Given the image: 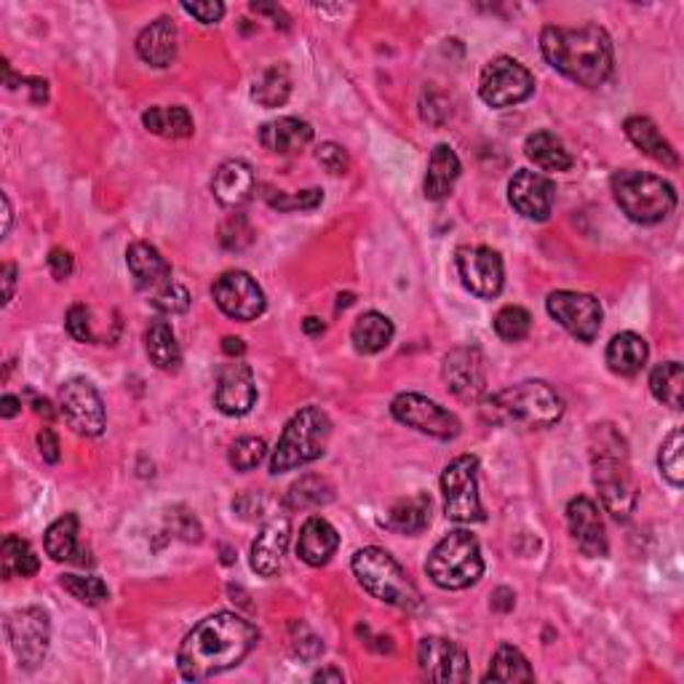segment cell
<instances>
[{
  "label": "cell",
  "instance_id": "33",
  "mask_svg": "<svg viewBox=\"0 0 684 684\" xmlns=\"http://www.w3.org/2000/svg\"><path fill=\"white\" fill-rule=\"evenodd\" d=\"M428 524H431V498L425 492L394 503L385 518V527L399 535H420Z\"/></svg>",
  "mask_w": 684,
  "mask_h": 684
},
{
  "label": "cell",
  "instance_id": "18",
  "mask_svg": "<svg viewBox=\"0 0 684 684\" xmlns=\"http://www.w3.org/2000/svg\"><path fill=\"white\" fill-rule=\"evenodd\" d=\"M420 671L433 682H468L470 665L460 645L444 637H425L418 647Z\"/></svg>",
  "mask_w": 684,
  "mask_h": 684
},
{
  "label": "cell",
  "instance_id": "55",
  "mask_svg": "<svg viewBox=\"0 0 684 684\" xmlns=\"http://www.w3.org/2000/svg\"><path fill=\"white\" fill-rule=\"evenodd\" d=\"M492 607L500 609V613H509V609H513V591H509V589L494 591Z\"/></svg>",
  "mask_w": 684,
  "mask_h": 684
},
{
  "label": "cell",
  "instance_id": "6",
  "mask_svg": "<svg viewBox=\"0 0 684 684\" xmlns=\"http://www.w3.org/2000/svg\"><path fill=\"white\" fill-rule=\"evenodd\" d=\"M613 195L628 219L639 225H658L676 209V191L663 176L623 169L613 174Z\"/></svg>",
  "mask_w": 684,
  "mask_h": 684
},
{
  "label": "cell",
  "instance_id": "24",
  "mask_svg": "<svg viewBox=\"0 0 684 684\" xmlns=\"http://www.w3.org/2000/svg\"><path fill=\"white\" fill-rule=\"evenodd\" d=\"M176 48H180V33L169 16L150 22L137 38L139 59L150 67H169L176 59Z\"/></svg>",
  "mask_w": 684,
  "mask_h": 684
},
{
  "label": "cell",
  "instance_id": "57",
  "mask_svg": "<svg viewBox=\"0 0 684 684\" xmlns=\"http://www.w3.org/2000/svg\"><path fill=\"white\" fill-rule=\"evenodd\" d=\"M30 89H33V102H38V105H43V102L48 100V83L41 81V78H27Z\"/></svg>",
  "mask_w": 684,
  "mask_h": 684
},
{
  "label": "cell",
  "instance_id": "47",
  "mask_svg": "<svg viewBox=\"0 0 684 684\" xmlns=\"http://www.w3.org/2000/svg\"><path fill=\"white\" fill-rule=\"evenodd\" d=\"M267 204L278 212H314L323 204V191L319 187H310V191H299L297 195H286V193H271L267 195Z\"/></svg>",
  "mask_w": 684,
  "mask_h": 684
},
{
  "label": "cell",
  "instance_id": "48",
  "mask_svg": "<svg viewBox=\"0 0 684 684\" xmlns=\"http://www.w3.org/2000/svg\"><path fill=\"white\" fill-rule=\"evenodd\" d=\"M67 332H70L72 340L78 342H91L96 345L100 342V334L94 332V319H91V308L83 303H76L70 310H67V319H65Z\"/></svg>",
  "mask_w": 684,
  "mask_h": 684
},
{
  "label": "cell",
  "instance_id": "11",
  "mask_svg": "<svg viewBox=\"0 0 684 684\" xmlns=\"http://www.w3.org/2000/svg\"><path fill=\"white\" fill-rule=\"evenodd\" d=\"M5 634L22 669H38L52 641V620L43 607H22L9 615Z\"/></svg>",
  "mask_w": 684,
  "mask_h": 684
},
{
  "label": "cell",
  "instance_id": "2",
  "mask_svg": "<svg viewBox=\"0 0 684 684\" xmlns=\"http://www.w3.org/2000/svg\"><path fill=\"white\" fill-rule=\"evenodd\" d=\"M540 52L556 72L583 89H596L615 70L613 38L598 24H580V27L548 24L540 33Z\"/></svg>",
  "mask_w": 684,
  "mask_h": 684
},
{
  "label": "cell",
  "instance_id": "16",
  "mask_svg": "<svg viewBox=\"0 0 684 684\" xmlns=\"http://www.w3.org/2000/svg\"><path fill=\"white\" fill-rule=\"evenodd\" d=\"M442 377L460 401H479L487 394V358L479 347H455L444 356Z\"/></svg>",
  "mask_w": 684,
  "mask_h": 684
},
{
  "label": "cell",
  "instance_id": "8",
  "mask_svg": "<svg viewBox=\"0 0 684 684\" xmlns=\"http://www.w3.org/2000/svg\"><path fill=\"white\" fill-rule=\"evenodd\" d=\"M428 578L444 591H463L479 583L485 575V559L476 535L468 529H455L436 543L425 565Z\"/></svg>",
  "mask_w": 684,
  "mask_h": 684
},
{
  "label": "cell",
  "instance_id": "31",
  "mask_svg": "<svg viewBox=\"0 0 684 684\" xmlns=\"http://www.w3.org/2000/svg\"><path fill=\"white\" fill-rule=\"evenodd\" d=\"M650 347L637 332H620L607 345V366L620 377H637L645 369Z\"/></svg>",
  "mask_w": 684,
  "mask_h": 684
},
{
  "label": "cell",
  "instance_id": "32",
  "mask_svg": "<svg viewBox=\"0 0 684 684\" xmlns=\"http://www.w3.org/2000/svg\"><path fill=\"white\" fill-rule=\"evenodd\" d=\"M524 156L543 171H570L572 163H575L565 142L551 132L529 134L527 142H524Z\"/></svg>",
  "mask_w": 684,
  "mask_h": 684
},
{
  "label": "cell",
  "instance_id": "50",
  "mask_svg": "<svg viewBox=\"0 0 684 684\" xmlns=\"http://www.w3.org/2000/svg\"><path fill=\"white\" fill-rule=\"evenodd\" d=\"M182 11H187L201 24H217L225 16V5L219 0H209V3H182Z\"/></svg>",
  "mask_w": 684,
  "mask_h": 684
},
{
  "label": "cell",
  "instance_id": "26",
  "mask_svg": "<svg viewBox=\"0 0 684 684\" xmlns=\"http://www.w3.org/2000/svg\"><path fill=\"white\" fill-rule=\"evenodd\" d=\"M340 548V535L323 516H310L299 529L297 556L310 567H323Z\"/></svg>",
  "mask_w": 684,
  "mask_h": 684
},
{
  "label": "cell",
  "instance_id": "4",
  "mask_svg": "<svg viewBox=\"0 0 684 684\" xmlns=\"http://www.w3.org/2000/svg\"><path fill=\"white\" fill-rule=\"evenodd\" d=\"M565 414V401L548 383L524 380L500 390L485 401V418L500 425H518L529 431L551 428Z\"/></svg>",
  "mask_w": 684,
  "mask_h": 684
},
{
  "label": "cell",
  "instance_id": "38",
  "mask_svg": "<svg viewBox=\"0 0 684 684\" xmlns=\"http://www.w3.org/2000/svg\"><path fill=\"white\" fill-rule=\"evenodd\" d=\"M535 671L529 669V661L522 656V650H516L513 645H500L494 652L490 671L485 674V682H533Z\"/></svg>",
  "mask_w": 684,
  "mask_h": 684
},
{
  "label": "cell",
  "instance_id": "44",
  "mask_svg": "<svg viewBox=\"0 0 684 684\" xmlns=\"http://www.w3.org/2000/svg\"><path fill=\"white\" fill-rule=\"evenodd\" d=\"M62 589L81 604H89V607H96V604L110 598L105 580L96 575H62Z\"/></svg>",
  "mask_w": 684,
  "mask_h": 684
},
{
  "label": "cell",
  "instance_id": "20",
  "mask_svg": "<svg viewBox=\"0 0 684 684\" xmlns=\"http://www.w3.org/2000/svg\"><path fill=\"white\" fill-rule=\"evenodd\" d=\"M256 401V383L252 366L243 362L225 364L217 377V390H214V404L223 414L230 418H243L252 412Z\"/></svg>",
  "mask_w": 684,
  "mask_h": 684
},
{
  "label": "cell",
  "instance_id": "22",
  "mask_svg": "<svg viewBox=\"0 0 684 684\" xmlns=\"http://www.w3.org/2000/svg\"><path fill=\"white\" fill-rule=\"evenodd\" d=\"M292 537V524L289 518H271L265 527L260 529V535L252 543V570L262 578H273L281 570V561H284L286 548H289Z\"/></svg>",
  "mask_w": 684,
  "mask_h": 684
},
{
  "label": "cell",
  "instance_id": "14",
  "mask_svg": "<svg viewBox=\"0 0 684 684\" xmlns=\"http://www.w3.org/2000/svg\"><path fill=\"white\" fill-rule=\"evenodd\" d=\"M59 409H62L67 425L81 436L96 438L105 433L107 414L102 404L100 390L94 388L86 377H72L59 390Z\"/></svg>",
  "mask_w": 684,
  "mask_h": 684
},
{
  "label": "cell",
  "instance_id": "7",
  "mask_svg": "<svg viewBox=\"0 0 684 684\" xmlns=\"http://www.w3.org/2000/svg\"><path fill=\"white\" fill-rule=\"evenodd\" d=\"M351 567L353 575L358 578L366 594L380 598V602L390 604V607L418 609L423 604V596L414 589L412 580L407 578V572L401 570L399 561L388 551H383V548H362V551H356V556H353Z\"/></svg>",
  "mask_w": 684,
  "mask_h": 684
},
{
  "label": "cell",
  "instance_id": "46",
  "mask_svg": "<svg viewBox=\"0 0 684 684\" xmlns=\"http://www.w3.org/2000/svg\"><path fill=\"white\" fill-rule=\"evenodd\" d=\"M265 455H267V447L262 438L243 436V438H238V442H233V447H230L228 452V460L236 470L247 474V470H254L256 466H260V463L265 460Z\"/></svg>",
  "mask_w": 684,
  "mask_h": 684
},
{
  "label": "cell",
  "instance_id": "45",
  "mask_svg": "<svg viewBox=\"0 0 684 684\" xmlns=\"http://www.w3.org/2000/svg\"><path fill=\"white\" fill-rule=\"evenodd\" d=\"M150 305L167 316H180V314H185L187 308H191V292L171 278L169 284L158 286V289L152 292Z\"/></svg>",
  "mask_w": 684,
  "mask_h": 684
},
{
  "label": "cell",
  "instance_id": "56",
  "mask_svg": "<svg viewBox=\"0 0 684 684\" xmlns=\"http://www.w3.org/2000/svg\"><path fill=\"white\" fill-rule=\"evenodd\" d=\"M243 351H247V345H243L241 338H225L223 340V353H225V356H230V358L243 356Z\"/></svg>",
  "mask_w": 684,
  "mask_h": 684
},
{
  "label": "cell",
  "instance_id": "53",
  "mask_svg": "<svg viewBox=\"0 0 684 684\" xmlns=\"http://www.w3.org/2000/svg\"><path fill=\"white\" fill-rule=\"evenodd\" d=\"M0 278H3V305H9L14 299V289H16V265L5 262L0 267Z\"/></svg>",
  "mask_w": 684,
  "mask_h": 684
},
{
  "label": "cell",
  "instance_id": "15",
  "mask_svg": "<svg viewBox=\"0 0 684 684\" xmlns=\"http://www.w3.org/2000/svg\"><path fill=\"white\" fill-rule=\"evenodd\" d=\"M212 297L225 316L236 321H254L265 314L267 299L262 286L247 271L223 273L212 286Z\"/></svg>",
  "mask_w": 684,
  "mask_h": 684
},
{
  "label": "cell",
  "instance_id": "25",
  "mask_svg": "<svg viewBox=\"0 0 684 684\" xmlns=\"http://www.w3.org/2000/svg\"><path fill=\"white\" fill-rule=\"evenodd\" d=\"M314 142V126L303 118H276L260 128V145L276 156H295Z\"/></svg>",
  "mask_w": 684,
  "mask_h": 684
},
{
  "label": "cell",
  "instance_id": "39",
  "mask_svg": "<svg viewBox=\"0 0 684 684\" xmlns=\"http://www.w3.org/2000/svg\"><path fill=\"white\" fill-rule=\"evenodd\" d=\"M0 567H3V578H33L38 572L41 561L35 556L33 546L22 537L9 535L3 540V548H0Z\"/></svg>",
  "mask_w": 684,
  "mask_h": 684
},
{
  "label": "cell",
  "instance_id": "36",
  "mask_svg": "<svg viewBox=\"0 0 684 684\" xmlns=\"http://www.w3.org/2000/svg\"><path fill=\"white\" fill-rule=\"evenodd\" d=\"M142 124L150 134H158L163 139H185L193 134V115L187 107L171 105V107H150L145 110Z\"/></svg>",
  "mask_w": 684,
  "mask_h": 684
},
{
  "label": "cell",
  "instance_id": "51",
  "mask_svg": "<svg viewBox=\"0 0 684 684\" xmlns=\"http://www.w3.org/2000/svg\"><path fill=\"white\" fill-rule=\"evenodd\" d=\"M72 267H76V262H72V254L67 252V249H52L48 252V271H52V276L57 281H65L72 276Z\"/></svg>",
  "mask_w": 684,
  "mask_h": 684
},
{
  "label": "cell",
  "instance_id": "49",
  "mask_svg": "<svg viewBox=\"0 0 684 684\" xmlns=\"http://www.w3.org/2000/svg\"><path fill=\"white\" fill-rule=\"evenodd\" d=\"M316 158H319V163L329 174H345L351 169V158H347L345 148L338 142H323L319 152H316Z\"/></svg>",
  "mask_w": 684,
  "mask_h": 684
},
{
  "label": "cell",
  "instance_id": "5",
  "mask_svg": "<svg viewBox=\"0 0 684 684\" xmlns=\"http://www.w3.org/2000/svg\"><path fill=\"white\" fill-rule=\"evenodd\" d=\"M329 436H332V420L321 407L299 409L281 433L276 449L271 455V474H286L299 466L319 460L327 452Z\"/></svg>",
  "mask_w": 684,
  "mask_h": 684
},
{
  "label": "cell",
  "instance_id": "10",
  "mask_svg": "<svg viewBox=\"0 0 684 684\" xmlns=\"http://www.w3.org/2000/svg\"><path fill=\"white\" fill-rule=\"evenodd\" d=\"M535 94V78L522 62L511 57H498L485 67L479 81V96L485 105L505 110L522 105Z\"/></svg>",
  "mask_w": 684,
  "mask_h": 684
},
{
  "label": "cell",
  "instance_id": "35",
  "mask_svg": "<svg viewBox=\"0 0 684 684\" xmlns=\"http://www.w3.org/2000/svg\"><path fill=\"white\" fill-rule=\"evenodd\" d=\"M145 347H148L150 362L158 366L161 372H176L182 364V351L180 342H176L174 329L169 327V321H152L145 332Z\"/></svg>",
  "mask_w": 684,
  "mask_h": 684
},
{
  "label": "cell",
  "instance_id": "1",
  "mask_svg": "<svg viewBox=\"0 0 684 684\" xmlns=\"http://www.w3.org/2000/svg\"><path fill=\"white\" fill-rule=\"evenodd\" d=\"M260 631L236 613H214L187 634L176 652L182 680L201 682L236 669L256 647Z\"/></svg>",
  "mask_w": 684,
  "mask_h": 684
},
{
  "label": "cell",
  "instance_id": "62",
  "mask_svg": "<svg viewBox=\"0 0 684 684\" xmlns=\"http://www.w3.org/2000/svg\"><path fill=\"white\" fill-rule=\"evenodd\" d=\"M353 303V295H340V303H338V308H347V305Z\"/></svg>",
  "mask_w": 684,
  "mask_h": 684
},
{
  "label": "cell",
  "instance_id": "43",
  "mask_svg": "<svg viewBox=\"0 0 684 684\" xmlns=\"http://www.w3.org/2000/svg\"><path fill=\"white\" fill-rule=\"evenodd\" d=\"M494 332L500 340L518 342L533 332V316L524 310L522 305H505L498 316H494Z\"/></svg>",
  "mask_w": 684,
  "mask_h": 684
},
{
  "label": "cell",
  "instance_id": "60",
  "mask_svg": "<svg viewBox=\"0 0 684 684\" xmlns=\"http://www.w3.org/2000/svg\"><path fill=\"white\" fill-rule=\"evenodd\" d=\"M35 412L38 414H43V418H48L52 420L54 418V412H52V404H48L46 399H35Z\"/></svg>",
  "mask_w": 684,
  "mask_h": 684
},
{
  "label": "cell",
  "instance_id": "30",
  "mask_svg": "<svg viewBox=\"0 0 684 684\" xmlns=\"http://www.w3.org/2000/svg\"><path fill=\"white\" fill-rule=\"evenodd\" d=\"M78 527H81V524H78L76 513H65V516H59L57 522L46 529V540H43V546H46V554L52 556L54 561L91 565L89 551H83V548L78 546Z\"/></svg>",
  "mask_w": 684,
  "mask_h": 684
},
{
  "label": "cell",
  "instance_id": "54",
  "mask_svg": "<svg viewBox=\"0 0 684 684\" xmlns=\"http://www.w3.org/2000/svg\"><path fill=\"white\" fill-rule=\"evenodd\" d=\"M20 409H22V399H16V396L5 394L3 399H0V414H3L5 420L16 418V414H20Z\"/></svg>",
  "mask_w": 684,
  "mask_h": 684
},
{
  "label": "cell",
  "instance_id": "29",
  "mask_svg": "<svg viewBox=\"0 0 684 684\" xmlns=\"http://www.w3.org/2000/svg\"><path fill=\"white\" fill-rule=\"evenodd\" d=\"M457 176H460V158L449 145H436L428 158L425 171V198L428 201H444L455 187Z\"/></svg>",
  "mask_w": 684,
  "mask_h": 684
},
{
  "label": "cell",
  "instance_id": "12",
  "mask_svg": "<svg viewBox=\"0 0 684 684\" xmlns=\"http://www.w3.org/2000/svg\"><path fill=\"white\" fill-rule=\"evenodd\" d=\"M546 310L565 332H570L572 338L585 342V345L594 342L602 332L604 310L594 295L567 289L551 292L546 299Z\"/></svg>",
  "mask_w": 684,
  "mask_h": 684
},
{
  "label": "cell",
  "instance_id": "13",
  "mask_svg": "<svg viewBox=\"0 0 684 684\" xmlns=\"http://www.w3.org/2000/svg\"><path fill=\"white\" fill-rule=\"evenodd\" d=\"M390 412L399 420L401 425L414 428V431L425 433V436L438 438V442H452V438L460 436V420L457 414H452L449 409H444L436 401H431L428 396L420 394H401L396 396Z\"/></svg>",
  "mask_w": 684,
  "mask_h": 684
},
{
  "label": "cell",
  "instance_id": "58",
  "mask_svg": "<svg viewBox=\"0 0 684 684\" xmlns=\"http://www.w3.org/2000/svg\"><path fill=\"white\" fill-rule=\"evenodd\" d=\"M303 329H305V334H310V338H319L327 327H323V321L316 319V316H308V319L303 321Z\"/></svg>",
  "mask_w": 684,
  "mask_h": 684
},
{
  "label": "cell",
  "instance_id": "28",
  "mask_svg": "<svg viewBox=\"0 0 684 684\" xmlns=\"http://www.w3.org/2000/svg\"><path fill=\"white\" fill-rule=\"evenodd\" d=\"M623 128H626V137L631 139L647 158H652V161L663 163V167L669 169L680 167V156L671 148L669 139L663 137L661 128L656 126V121L647 118V115H631V118H626Z\"/></svg>",
  "mask_w": 684,
  "mask_h": 684
},
{
  "label": "cell",
  "instance_id": "19",
  "mask_svg": "<svg viewBox=\"0 0 684 684\" xmlns=\"http://www.w3.org/2000/svg\"><path fill=\"white\" fill-rule=\"evenodd\" d=\"M509 201L522 217L546 223L556 204V185L540 171L522 169L509 182Z\"/></svg>",
  "mask_w": 684,
  "mask_h": 684
},
{
  "label": "cell",
  "instance_id": "61",
  "mask_svg": "<svg viewBox=\"0 0 684 684\" xmlns=\"http://www.w3.org/2000/svg\"><path fill=\"white\" fill-rule=\"evenodd\" d=\"M3 212H5L3 233H9V230H11V201H9V195H3Z\"/></svg>",
  "mask_w": 684,
  "mask_h": 684
},
{
  "label": "cell",
  "instance_id": "27",
  "mask_svg": "<svg viewBox=\"0 0 684 684\" xmlns=\"http://www.w3.org/2000/svg\"><path fill=\"white\" fill-rule=\"evenodd\" d=\"M126 262L132 276L137 278L139 289L156 292L158 286L169 284L171 281V265L148 241H134L132 247L126 249Z\"/></svg>",
  "mask_w": 684,
  "mask_h": 684
},
{
  "label": "cell",
  "instance_id": "42",
  "mask_svg": "<svg viewBox=\"0 0 684 684\" xmlns=\"http://www.w3.org/2000/svg\"><path fill=\"white\" fill-rule=\"evenodd\" d=\"M682 449H684V433L682 428H674L661 444V452H658V468H661V476L671 487H676V490L684 485Z\"/></svg>",
  "mask_w": 684,
  "mask_h": 684
},
{
  "label": "cell",
  "instance_id": "9",
  "mask_svg": "<svg viewBox=\"0 0 684 684\" xmlns=\"http://www.w3.org/2000/svg\"><path fill=\"white\" fill-rule=\"evenodd\" d=\"M444 513L457 524L485 522L479 498V457L460 455L442 474Z\"/></svg>",
  "mask_w": 684,
  "mask_h": 684
},
{
  "label": "cell",
  "instance_id": "41",
  "mask_svg": "<svg viewBox=\"0 0 684 684\" xmlns=\"http://www.w3.org/2000/svg\"><path fill=\"white\" fill-rule=\"evenodd\" d=\"M650 390L658 401L671 409H682L684 369L680 362H663L650 372Z\"/></svg>",
  "mask_w": 684,
  "mask_h": 684
},
{
  "label": "cell",
  "instance_id": "34",
  "mask_svg": "<svg viewBox=\"0 0 684 684\" xmlns=\"http://www.w3.org/2000/svg\"><path fill=\"white\" fill-rule=\"evenodd\" d=\"M394 334H396L394 321H390L388 316L377 314V310H369V314H364L362 319L353 323L351 340L358 353L372 356V353L385 351V347L390 345V340H394Z\"/></svg>",
  "mask_w": 684,
  "mask_h": 684
},
{
  "label": "cell",
  "instance_id": "3",
  "mask_svg": "<svg viewBox=\"0 0 684 684\" xmlns=\"http://www.w3.org/2000/svg\"><path fill=\"white\" fill-rule=\"evenodd\" d=\"M591 466L604 511L618 522H628L637 511V485L628 466L626 438L615 425L602 423L591 431Z\"/></svg>",
  "mask_w": 684,
  "mask_h": 684
},
{
  "label": "cell",
  "instance_id": "40",
  "mask_svg": "<svg viewBox=\"0 0 684 684\" xmlns=\"http://www.w3.org/2000/svg\"><path fill=\"white\" fill-rule=\"evenodd\" d=\"M292 94V78L286 65H273L256 78L252 86V100L262 107H281Z\"/></svg>",
  "mask_w": 684,
  "mask_h": 684
},
{
  "label": "cell",
  "instance_id": "17",
  "mask_svg": "<svg viewBox=\"0 0 684 684\" xmlns=\"http://www.w3.org/2000/svg\"><path fill=\"white\" fill-rule=\"evenodd\" d=\"M457 271L463 284L476 297L492 299L503 292V260L490 247H463L457 249Z\"/></svg>",
  "mask_w": 684,
  "mask_h": 684
},
{
  "label": "cell",
  "instance_id": "52",
  "mask_svg": "<svg viewBox=\"0 0 684 684\" xmlns=\"http://www.w3.org/2000/svg\"><path fill=\"white\" fill-rule=\"evenodd\" d=\"M38 447H41V455L46 463H59V438L57 433L52 431V428H43V431L38 433Z\"/></svg>",
  "mask_w": 684,
  "mask_h": 684
},
{
  "label": "cell",
  "instance_id": "21",
  "mask_svg": "<svg viewBox=\"0 0 684 684\" xmlns=\"http://www.w3.org/2000/svg\"><path fill=\"white\" fill-rule=\"evenodd\" d=\"M567 527H570L572 540L578 543V548L591 559H598V556H607V533H604V522L602 513H598V505L585 494H578V498L570 500L567 505Z\"/></svg>",
  "mask_w": 684,
  "mask_h": 684
},
{
  "label": "cell",
  "instance_id": "37",
  "mask_svg": "<svg viewBox=\"0 0 684 684\" xmlns=\"http://www.w3.org/2000/svg\"><path fill=\"white\" fill-rule=\"evenodd\" d=\"M334 500V487L327 476L308 474L303 479L295 481L286 492V505L292 511H308V509H321V505L332 503Z\"/></svg>",
  "mask_w": 684,
  "mask_h": 684
},
{
  "label": "cell",
  "instance_id": "23",
  "mask_svg": "<svg viewBox=\"0 0 684 684\" xmlns=\"http://www.w3.org/2000/svg\"><path fill=\"white\" fill-rule=\"evenodd\" d=\"M254 187H256L254 171L247 161L233 158V161H225L223 167L214 171L212 193L214 198L223 206H228V209H238V206L249 204L254 195Z\"/></svg>",
  "mask_w": 684,
  "mask_h": 684
},
{
  "label": "cell",
  "instance_id": "59",
  "mask_svg": "<svg viewBox=\"0 0 684 684\" xmlns=\"http://www.w3.org/2000/svg\"><path fill=\"white\" fill-rule=\"evenodd\" d=\"M314 682H342V671H338V669H321L319 674H314Z\"/></svg>",
  "mask_w": 684,
  "mask_h": 684
}]
</instances>
